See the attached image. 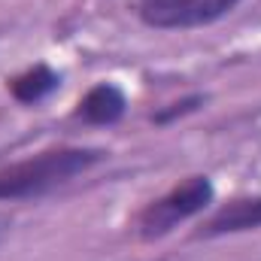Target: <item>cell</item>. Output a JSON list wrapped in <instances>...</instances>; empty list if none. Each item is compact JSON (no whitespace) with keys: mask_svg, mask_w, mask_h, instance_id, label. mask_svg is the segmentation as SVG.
<instances>
[{"mask_svg":"<svg viewBox=\"0 0 261 261\" xmlns=\"http://www.w3.org/2000/svg\"><path fill=\"white\" fill-rule=\"evenodd\" d=\"M100 158H103L100 149H55V152H43L37 158L9 164L0 170V200L43 195L55 186L70 182L76 173H85Z\"/></svg>","mask_w":261,"mask_h":261,"instance_id":"cell-1","label":"cell"},{"mask_svg":"<svg viewBox=\"0 0 261 261\" xmlns=\"http://www.w3.org/2000/svg\"><path fill=\"white\" fill-rule=\"evenodd\" d=\"M210 200H213V182L206 176H189L182 186H176L173 192H167L164 197L152 200L140 213V219H137L140 237L155 240V237L170 234L179 222H186L195 213H200Z\"/></svg>","mask_w":261,"mask_h":261,"instance_id":"cell-2","label":"cell"},{"mask_svg":"<svg viewBox=\"0 0 261 261\" xmlns=\"http://www.w3.org/2000/svg\"><path fill=\"white\" fill-rule=\"evenodd\" d=\"M240 0H137V15L158 31H189L219 21Z\"/></svg>","mask_w":261,"mask_h":261,"instance_id":"cell-3","label":"cell"},{"mask_svg":"<svg viewBox=\"0 0 261 261\" xmlns=\"http://www.w3.org/2000/svg\"><path fill=\"white\" fill-rule=\"evenodd\" d=\"M125 116V94L113 82L94 85L82 100H79V119L88 125H113Z\"/></svg>","mask_w":261,"mask_h":261,"instance_id":"cell-4","label":"cell"},{"mask_svg":"<svg viewBox=\"0 0 261 261\" xmlns=\"http://www.w3.org/2000/svg\"><path fill=\"white\" fill-rule=\"evenodd\" d=\"M261 228V197L252 200H234L228 206H222L206 228L200 231L203 237H219V234H237V231H252Z\"/></svg>","mask_w":261,"mask_h":261,"instance_id":"cell-5","label":"cell"},{"mask_svg":"<svg viewBox=\"0 0 261 261\" xmlns=\"http://www.w3.org/2000/svg\"><path fill=\"white\" fill-rule=\"evenodd\" d=\"M58 73H52L49 67H34V70H28V73H21L18 79H12V97L15 100H21V103H37V100H43L49 91H55L58 88Z\"/></svg>","mask_w":261,"mask_h":261,"instance_id":"cell-6","label":"cell"},{"mask_svg":"<svg viewBox=\"0 0 261 261\" xmlns=\"http://www.w3.org/2000/svg\"><path fill=\"white\" fill-rule=\"evenodd\" d=\"M200 100H203V97H189V100H182V103H170V110H164V113H158V116H155V122H170V119H173V116H182V113H192V110H195L197 103H200Z\"/></svg>","mask_w":261,"mask_h":261,"instance_id":"cell-7","label":"cell"},{"mask_svg":"<svg viewBox=\"0 0 261 261\" xmlns=\"http://www.w3.org/2000/svg\"><path fill=\"white\" fill-rule=\"evenodd\" d=\"M0 225H6V219H0ZM0 231H3V228H0Z\"/></svg>","mask_w":261,"mask_h":261,"instance_id":"cell-8","label":"cell"}]
</instances>
